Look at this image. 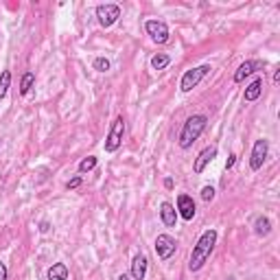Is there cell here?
I'll use <instances>...</instances> for the list:
<instances>
[{"label":"cell","mask_w":280,"mask_h":280,"mask_svg":"<svg viewBox=\"0 0 280 280\" xmlns=\"http://www.w3.org/2000/svg\"><path fill=\"white\" fill-rule=\"evenodd\" d=\"M120 18V7L114 5V3H105V5H99L96 7V20H99V24L103 26V29H110V26H114L118 22Z\"/></svg>","instance_id":"5"},{"label":"cell","mask_w":280,"mask_h":280,"mask_svg":"<svg viewBox=\"0 0 280 280\" xmlns=\"http://www.w3.org/2000/svg\"><path fill=\"white\" fill-rule=\"evenodd\" d=\"M208 125V118L204 114H192V116L186 118V122L182 125V131H180V138H178V145L180 149H190L192 143L204 134V129Z\"/></svg>","instance_id":"2"},{"label":"cell","mask_w":280,"mask_h":280,"mask_svg":"<svg viewBox=\"0 0 280 280\" xmlns=\"http://www.w3.org/2000/svg\"><path fill=\"white\" fill-rule=\"evenodd\" d=\"M160 219H162V223L166 227H175V223H178V210L173 208V204L162 201L160 204Z\"/></svg>","instance_id":"13"},{"label":"cell","mask_w":280,"mask_h":280,"mask_svg":"<svg viewBox=\"0 0 280 280\" xmlns=\"http://www.w3.org/2000/svg\"><path fill=\"white\" fill-rule=\"evenodd\" d=\"M201 199H204V201H213L215 199V188L213 186H204V188H201Z\"/></svg>","instance_id":"22"},{"label":"cell","mask_w":280,"mask_h":280,"mask_svg":"<svg viewBox=\"0 0 280 280\" xmlns=\"http://www.w3.org/2000/svg\"><path fill=\"white\" fill-rule=\"evenodd\" d=\"M267 153H269V143L265 138H260L254 143L252 147V153H250V169L252 171H260L262 164L267 160Z\"/></svg>","instance_id":"6"},{"label":"cell","mask_w":280,"mask_h":280,"mask_svg":"<svg viewBox=\"0 0 280 280\" xmlns=\"http://www.w3.org/2000/svg\"><path fill=\"white\" fill-rule=\"evenodd\" d=\"M81 182H83V180H81V178H79V175H77V178H73V180H70V182L66 184V188H68V190H75V188H79V186H81Z\"/></svg>","instance_id":"23"},{"label":"cell","mask_w":280,"mask_h":280,"mask_svg":"<svg viewBox=\"0 0 280 280\" xmlns=\"http://www.w3.org/2000/svg\"><path fill=\"white\" fill-rule=\"evenodd\" d=\"M7 276H9V271H7V265L3 260H0V280H7Z\"/></svg>","instance_id":"24"},{"label":"cell","mask_w":280,"mask_h":280,"mask_svg":"<svg viewBox=\"0 0 280 280\" xmlns=\"http://www.w3.org/2000/svg\"><path fill=\"white\" fill-rule=\"evenodd\" d=\"M169 64H171V57L164 55V52H157V55L151 57V68H153V70H164Z\"/></svg>","instance_id":"17"},{"label":"cell","mask_w":280,"mask_h":280,"mask_svg":"<svg viewBox=\"0 0 280 280\" xmlns=\"http://www.w3.org/2000/svg\"><path fill=\"white\" fill-rule=\"evenodd\" d=\"M46 276H48V280H68V276H70L68 265L66 262H55V265L48 267Z\"/></svg>","instance_id":"15"},{"label":"cell","mask_w":280,"mask_h":280,"mask_svg":"<svg viewBox=\"0 0 280 280\" xmlns=\"http://www.w3.org/2000/svg\"><path fill=\"white\" fill-rule=\"evenodd\" d=\"M164 188H169V190L173 188V180H171V178H166V180H164Z\"/></svg>","instance_id":"27"},{"label":"cell","mask_w":280,"mask_h":280,"mask_svg":"<svg viewBox=\"0 0 280 280\" xmlns=\"http://www.w3.org/2000/svg\"><path fill=\"white\" fill-rule=\"evenodd\" d=\"M153 248H155L157 258H160V260H169L173 254H175V248H178V243H175V239H173L171 234H157Z\"/></svg>","instance_id":"8"},{"label":"cell","mask_w":280,"mask_h":280,"mask_svg":"<svg viewBox=\"0 0 280 280\" xmlns=\"http://www.w3.org/2000/svg\"><path fill=\"white\" fill-rule=\"evenodd\" d=\"M254 232H256L258 236H267L271 232V221L267 217H258L256 221H254Z\"/></svg>","instance_id":"16"},{"label":"cell","mask_w":280,"mask_h":280,"mask_svg":"<svg viewBox=\"0 0 280 280\" xmlns=\"http://www.w3.org/2000/svg\"><path fill=\"white\" fill-rule=\"evenodd\" d=\"M92 66H94V70H99V73H108L112 64H110V59H108V57H96Z\"/></svg>","instance_id":"21"},{"label":"cell","mask_w":280,"mask_h":280,"mask_svg":"<svg viewBox=\"0 0 280 280\" xmlns=\"http://www.w3.org/2000/svg\"><path fill=\"white\" fill-rule=\"evenodd\" d=\"M210 68L208 64H201V66H197V68H190V70H186V73L182 75V79H180V90L182 92H190L192 87H197L199 83H201V79H204L208 73H210Z\"/></svg>","instance_id":"4"},{"label":"cell","mask_w":280,"mask_h":280,"mask_svg":"<svg viewBox=\"0 0 280 280\" xmlns=\"http://www.w3.org/2000/svg\"><path fill=\"white\" fill-rule=\"evenodd\" d=\"M215 157H217V147H206L204 151H199V155L195 157L192 171H195L197 175H199V173H204V169H206V166H208L210 162L215 160Z\"/></svg>","instance_id":"10"},{"label":"cell","mask_w":280,"mask_h":280,"mask_svg":"<svg viewBox=\"0 0 280 280\" xmlns=\"http://www.w3.org/2000/svg\"><path fill=\"white\" fill-rule=\"evenodd\" d=\"M9 85H11V73H9V70H3V75H0V101L7 96Z\"/></svg>","instance_id":"20"},{"label":"cell","mask_w":280,"mask_h":280,"mask_svg":"<svg viewBox=\"0 0 280 280\" xmlns=\"http://www.w3.org/2000/svg\"><path fill=\"white\" fill-rule=\"evenodd\" d=\"M195 213H197L195 199H192L190 195H180L178 197V217H182L184 221H192Z\"/></svg>","instance_id":"9"},{"label":"cell","mask_w":280,"mask_h":280,"mask_svg":"<svg viewBox=\"0 0 280 280\" xmlns=\"http://www.w3.org/2000/svg\"><path fill=\"white\" fill-rule=\"evenodd\" d=\"M215 243H217V230H206L204 234L197 239L195 248H192V254H190V260H188V269L190 271H199L201 267L206 265V260L210 258V254L215 250Z\"/></svg>","instance_id":"1"},{"label":"cell","mask_w":280,"mask_h":280,"mask_svg":"<svg viewBox=\"0 0 280 280\" xmlns=\"http://www.w3.org/2000/svg\"><path fill=\"white\" fill-rule=\"evenodd\" d=\"M225 280H234V276H230V278H225Z\"/></svg>","instance_id":"29"},{"label":"cell","mask_w":280,"mask_h":280,"mask_svg":"<svg viewBox=\"0 0 280 280\" xmlns=\"http://www.w3.org/2000/svg\"><path fill=\"white\" fill-rule=\"evenodd\" d=\"M96 164H99V157L87 155V157H83V160L79 162V173H90V171L96 169Z\"/></svg>","instance_id":"18"},{"label":"cell","mask_w":280,"mask_h":280,"mask_svg":"<svg viewBox=\"0 0 280 280\" xmlns=\"http://www.w3.org/2000/svg\"><path fill=\"white\" fill-rule=\"evenodd\" d=\"M40 230H42V232H48V230H50L48 221H42V223H40Z\"/></svg>","instance_id":"26"},{"label":"cell","mask_w":280,"mask_h":280,"mask_svg":"<svg viewBox=\"0 0 280 280\" xmlns=\"http://www.w3.org/2000/svg\"><path fill=\"white\" fill-rule=\"evenodd\" d=\"M122 136H125V118L116 116V118H114V122H112V127H110L108 138H105V143H103V149L108 153L118 151L120 145H122Z\"/></svg>","instance_id":"3"},{"label":"cell","mask_w":280,"mask_h":280,"mask_svg":"<svg viewBox=\"0 0 280 280\" xmlns=\"http://www.w3.org/2000/svg\"><path fill=\"white\" fill-rule=\"evenodd\" d=\"M118 280H131V278H129L127 274H120V276H118Z\"/></svg>","instance_id":"28"},{"label":"cell","mask_w":280,"mask_h":280,"mask_svg":"<svg viewBox=\"0 0 280 280\" xmlns=\"http://www.w3.org/2000/svg\"><path fill=\"white\" fill-rule=\"evenodd\" d=\"M262 94V79L260 77H256L254 81L245 87V94H243V101H248V103H252V101H256L258 96Z\"/></svg>","instance_id":"14"},{"label":"cell","mask_w":280,"mask_h":280,"mask_svg":"<svg viewBox=\"0 0 280 280\" xmlns=\"http://www.w3.org/2000/svg\"><path fill=\"white\" fill-rule=\"evenodd\" d=\"M33 83H35V75H33V73H24V75H22V81H20V94H22V96L29 94L31 87H33Z\"/></svg>","instance_id":"19"},{"label":"cell","mask_w":280,"mask_h":280,"mask_svg":"<svg viewBox=\"0 0 280 280\" xmlns=\"http://www.w3.org/2000/svg\"><path fill=\"white\" fill-rule=\"evenodd\" d=\"M147 256L145 254H136L134 260H131V278L134 280H145L147 276Z\"/></svg>","instance_id":"12"},{"label":"cell","mask_w":280,"mask_h":280,"mask_svg":"<svg viewBox=\"0 0 280 280\" xmlns=\"http://www.w3.org/2000/svg\"><path fill=\"white\" fill-rule=\"evenodd\" d=\"M258 68H262V61H256V59H248V61H243V64L239 66V70L234 73V83H243V81H245V77L254 75Z\"/></svg>","instance_id":"11"},{"label":"cell","mask_w":280,"mask_h":280,"mask_svg":"<svg viewBox=\"0 0 280 280\" xmlns=\"http://www.w3.org/2000/svg\"><path fill=\"white\" fill-rule=\"evenodd\" d=\"M234 162H236V155L232 153L230 157H227V162H225V169H232V166H234Z\"/></svg>","instance_id":"25"},{"label":"cell","mask_w":280,"mask_h":280,"mask_svg":"<svg viewBox=\"0 0 280 280\" xmlns=\"http://www.w3.org/2000/svg\"><path fill=\"white\" fill-rule=\"evenodd\" d=\"M145 31H147V35L155 44H166V42H169V38H171L169 26H166V22H162V20H147L145 22Z\"/></svg>","instance_id":"7"}]
</instances>
